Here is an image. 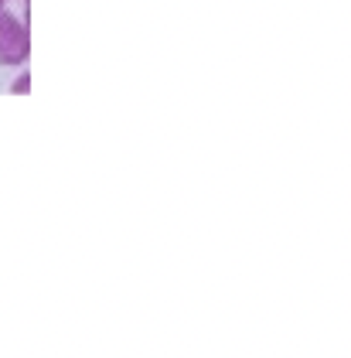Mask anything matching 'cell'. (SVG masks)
<instances>
[{"label": "cell", "instance_id": "cell-1", "mask_svg": "<svg viewBox=\"0 0 351 358\" xmlns=\"http://www.w3.org/2000/svg\"><path fill=\"white\" fill-rule=\"evenodd\" d=\"M31 55V31L24 17H14L7 10H0V62L10 65H24Z\"/></svg>", "mask_w": 351, "mask_h": 358}, {"label": "cell", "instance_id": "cell-2", "mask_svg": "<svg viewBox=\"0 0 351 358\" xmlns=\"http://www.w3.org/2000/svg\"><path fill=\"white\" fill-rule=\"evenodd\" d=\"M10 92H17V96H27V92H31V76H27V72H21V76H17V83L10 85Z\"/></svg>", "mask_w": 351, "mask_h": 358}, {"label": "cell", "instance_id": "cell-3", "mask_svg": "<svg viewBox=\"0 0 351 358\" xmlns=\"http://www.w3.org/2000/svg\"><path fill=\"white\" fill-rule=\"evenodd\" d=\"M3 3H7V0H0V10H3Z\"/></svg>", "mask_w": 351, "mask_h": 358}]
</instances>
